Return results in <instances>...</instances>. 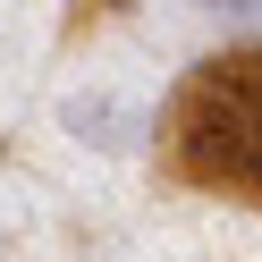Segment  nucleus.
Instances as JSON below:
<instances>
[{"instance_id": "nucleus-1", "label": "nucleus", "mask_w": 262, "mask_h": 262, "mask_svg": "<svg viewBox=\"0 0 262 262\" xmlns=\"http://www.w3.org/2000/svg\"><path fill=\"white\" fill-rule=\"evenodd\" d=\"M220 9H237V17H254V26H262V0H220Z\"/></svg>"}]
</instances>
